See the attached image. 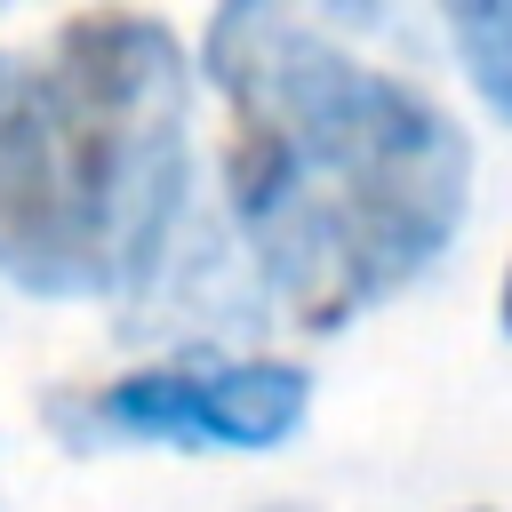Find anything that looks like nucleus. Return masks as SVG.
<instances>
[{
    "label": "nucleus",
    "mask_w": 512,
    "mask_h": 512,
    "mask_svg": "<svg viewBox=\"0 0 512 512\" xmlns=\"http://www.w3.org/2000/svg\"><path fill=\"white\" fill-rule=\"evenodd\" d=\"M200 72L224 96L232 232L296 328L360 320L456 240L472 144L416 80L288 8H216Z\"/></svg>",
    "instance_id": "f257e3e1"
},
{
    "label": "nucleus",
    "mask_w": 512,
    "mask_h": 512,
    "mask_svg": "<svg viewBox=\"0 0 512 512\" xmlns=\"http://www.w3.org/2000/svg\"><path fill=\"white\" fill-rule=\"evenodd\" d=\"M192 192V56L160 16H64L0 48V280L136 304L176 264Z\"/></svg>",
    "instance_id": "f03ea898"
},
{
    "label": "nucleus",
    "mask_w": 512,
    "mask_h": 512,
    "mask_svg": "<svg viewBox=\"0 0 512 512\" xmlns=\"http://www.w3.org/2000/svg\"><path fill=\"white\" fill-rule=\"evenodd\" d=\"M312 408L296 360H160L88 392H64L48 416L64 440H136V448H280Z\"/></svg>",
    "instance_id": "7ed1b4c3"
},
{
    "label": "nucleus",
    "mask_w": 512,
    "mask_h": 512,
    "mask_svg": "<svg viewBox=\"0 0 512 512\" xmlns=\"http://www.w3.org/2000/svg\"><path fill=\"white\" fill-rule=\"evenodd\" d=\"M448 40H456L472 88L512 120V0H456L448 8Z\"/></svg>",
    "instance_id": "20e7f679"
},
{
    "label": "nucleus",
    "mask_w": 512,
    "mask_h": 512,
    "mask_svg": "<svg viewBox=\"0 0 512 512\" xmlns=\"http://www.w3.org/2000/svg\"><path fill=\"white\" fill-rule=\"evenodd\" d=\"M496 320H504V336H512V272H504V288H496Z\"/></svg>",
    "instance_id": "39448f33"
}]
</instances>
